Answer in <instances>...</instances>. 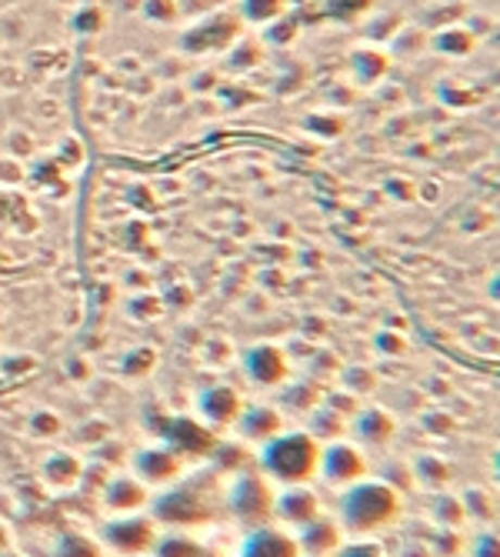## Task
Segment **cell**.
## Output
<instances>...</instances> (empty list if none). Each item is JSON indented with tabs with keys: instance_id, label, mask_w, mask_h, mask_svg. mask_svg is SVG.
<instances>
[{
	"instance_id": "6da1fadb",
	"label": "cell",
	"mask_w": 500,
	"mask_h": 557,
	"mask_svg": "<svg viewBox=\"0 0 500 557\" xmlns=\"http://www.w3.org/2000/svg\"><path fill=\"white\" fill-rule=\"evenodd\" d=\"M217 481L221 478L211 471V474H197V478L167 484L158 497H150V518L167 531L208 528L217 518V504L224 500V491Z\"/></svg>"
},
{
	"instance_id": "7a4b0ae2",
	"label": "cell",
	"mask_w": 500,
	"mask_h": 557,
	"mask_svg": "<svg viewBox=\"0 0 500 557\" xmlns=\"http://www.w3.org/2000/svg\"><path fill=\"white\" fill-rule=\"evenodd\" d=\"M400 500L397 487H390L387 481H358L343 487L340 504H337V524L343 534L350 537H371L384 528H390L400 518Z\"/></svg>"
},
{
	"instance_id": "3957f363",
	"label": "cell",
	"mask_w": 500,
	"mask_h": 557,
	"mask_svg": "<svg viewBox=\"0 0 500 557\" xmlns=\"http://www.w3.org/2000/svg\"><path fill=\"white\" fill-rule=\"evenodd\" d=\"M324 444L311 431H280L258 454V471L271 484H308L317 478Z\"/></svg>"
},
{
	"instance_id": "277c9868",
	"label": "cell",
	"mask_w": 500,
	"mask_h": 557,
	"mask_svg": "<svg viewBox=\"0 0 500 557\" xmlns=\"http://www.w3.org/2000/svg\"><path fill=\"white\" fill-rule=\"evenodd\" d=\"M274 484L261 471H240L224 487V508L237 524L254 531L274 521Z\"/></svg>"
},
{
	"instance_id": "5b68a950",
	"label": "cell",
	"mask_w": 500,
	"mask_h": 557,
	"mask_svg": "<svg viewBox=\"0 0 500 557\" xmlns=\"http://www.w3.org/2000/svg\"><path fill=\"white\" fill-rule=\"evenodd\" d=\"M158 534H161V524L150 515L137 511V515H114L111 521H104L97 541L117 557H147L158 544Z\"/></svg>"
},
{
	"instance_id": "8992f818",
	"label": "cell",
	"mask_w": 500,
	"mask_h": 557,
	"mask_svg": "<svg viewBox=\"0 0 500 557\" xmlns=\"http://www.w3.org/2000/svg\"><path fill=\"white\" fill-rule=\"evenodd\" d=\"M367 471H371V465H367L364 447L350 444V441H343V437H340V441L324 444L317 474H321L327 484H334V487H350V484L364 481V478H367Z\"/></svg>"
},
{
	"instance_id": "52a82bcc",
	"label": "cell",
	"mask_w": 500,
	"mask_h": 557,
	"mask_svg": "<svg viewBox=\"0 0 500 557\" xmlns=\"http://www.w3.org/2000/svg\"><path fill=\"white\" fill-rule=\"evenodd\" d=\"M134 478L143 481L147 487H167L184 478L187 461L171 447V444H147L134 454Z\"/></svg>"
},
{
	"instance_id": "ba28073f",
	"label": "cell",
	"mask_w": 500,
	"mask_h": 557,
	"mask_svg": "<svg viewBox=\"0 0 500 557\" xmlns=\"http://www.w3.org/2000/svg\"><path fill=\"white\" fill-rule=\"evenodd\" d=\"M161 441L171 444L184 461H200L211 458V450L217 447V431L197 418H167V428H161Z\"/></svg>"
},
{
	"instance_id": "9c48e42d",
	"label": "cell",
	"mask_w": 500,
	"mask_h": 557,
	"mask_svg": "<svg viewBox=\"0 0 500 557\" xmlns=\"http://www.w3.org/2000/svg\"><path fill=\"white\" fill-rule=\"evenodd\" d=\"M317 515H321V497L311 484H284L274 494V521H280V528L300 531Z\"/></svg>"
},
{
	"instance_id": "30bf717a",
	"label": "cell",
	"mask_w": 500,
	"mask_h": 557,
	"mask_svg": "<svg viewBox=\"0 0 500 557\" xmlns=\"http://www.w3.org/2000/svg\"><path fill=\"white\" fill-rule=\"evenodd\" d=\"M240 411H243V397L227 384H214L208 391H200L197 397V421H204L214 431L234 428Z\"/></svg>"
},
{
	"instance_id": "8fae6325",
	"label": "cell",
	"mask_w": 500,
	"mask_h": 557,
	"mask_svg": "<svg viewBox=\"0 0 500 557\" xmlns=\"http://www.w3.org/2000/svg\"><path fill=\"white\" fill-rule=\"evenodd\" d=\"M243 371L261 387H280L290 377V361L277 344H258V347L247 350Z\"/></svg>"
},
{
	"instance_id": "7c38bea8",
	"label": "cell",
	"mask_w": 500,
	"mask_h": 557,
	"mask_svg": "<svg viewBox=\"0 0 500 557\" xmlns=\"http://www.w3.org/2000/svg\"><path fill=\"white\" fill-rule=\"evenodd\" d=\"M100 500H104V508L111 515H137L150 504V487L143 481H137L134 474H114L104 484Z\"/></svg>"
},
{
	"instance_id": "4fadbf2b",
	"label": "cell",
	"mask_w": 500,
	"mask_h": 557,
	"mask_svg": "<svg viewBox=\"0 0 500 557\" xmlns=\"http://www.w3.org/2000/svg\"><path fill=\"white\" fill-rule=\"evenodd\" d=\"M297 550L300 557H334L343 544V531L337 524V518H324L317 515L311 524H304L297 534Z\"/></svg>"
},
{
	"instance_id": "5bb4252c",
	"label": "cell",
	"mask_w": 500,
	"mask_h": 557,
	"mask_svg": "<svg viewBox=\"0 0 500 557\" xmlns=\"http://www.w3.org/2000/svg\"><path fill=\"white\" fill-rule=\"evenodd\" d=\"M234 424H237V434L247 444H261L264 447L267 441H274L284 431V414L274 408V404H250V408L240 411V418Z\"/></svg>"
},
{
	"instance_id": "9a60e30c",
	"label": "cell",
	"mask_w": 500,
	"mask_h": 557,
	"mask_svg": "<svg viewBox=\"0 0 500 557\" xmlns=\"http://www.w3.org/2000/svg\"><path fill=\"white\" fill-rule=\"evenodd\" d=\"M240 557H300V550H297V537L287 528L264 524L243 537Z\"/></svg>"
},
{
	"instance_id": "2e32d148",
	"label": "cell",
	"mask_w": 500,
	"mask_h": 557,
	"mask_svg": "<svg viewBox=\"0 0 500 557\" xmlns=\"http://www.w3.org/2000/svg\"><path fill=\"white\" fill-rule=\"evenodd\" d=\"M350 428L367 447H387L397 437V421L384 408H358V414L350 418Z\"/></svg>"
},
{
	"instance_id": "e0dca14e",
	"label": "cell",
	"mask_w": 500,
	"mask_h": 557,
	"mask_svg": "<svg viewBox=\"0 0 500 557\" xmlns=\"http://www.w3.org/2000/svg\"><path fill=\"white\" fill-rule=\"evenodd\" d=\"M40 481L50 491H71L84 481V461L74 450H54L50 458L40 465Z\"/></svg>"
},
{
	"instance_id": "ac0fdd59",
	"label": "cell",
	"mask_w": 500,
	"mask_h": 557,
	"mask_svg": "<svg viewBox=\"0 0 500 557\" xmlns=\"http://www.w3.org/2000/svg\"><path fill=\"white\" fill-rule=\"evenodd\" d=\"M150 557H211V550L190 531H161Z\"/></svg>"
},
{
	"instance_id": "d6986e66",
	"label": "cell",
	"mask_w": 500,
	"mask_h": 557,
	"mask_svg": "<svg viewBox=\"0 0 500 557\" xmlns=\"http://www.w3.org/2000/svg\"><path fill=\"white\" fill-rule=\"evenodd\" d=\"M54 557H104V544L84 531H61Z\"/></svg>"
},
{
	"instance_id": "ffe728a7",
	"label": "cell",
	"mask_w": 500,
	"mask_h": 557,
	"mask_svg": "<svg viewBox=\"0 0 500 557\" xmlns=\"http://www.w3.org/2000/svg\"><path fill=\"white\" fill-rule=\"evenodd\" d=\"M208 461L214 465V474H217V478H234V474L247 471V465H250L247 447H240V444H221V441H217V447L211 450V458H208Z\"/></svg>"
},
{
	"instance_id": "44dd1931",
	"label": "cell",
	"mask_w": 500,
	"mask_h": 557,
	"mask_svg": "<svg viewBox=\"0 0 500 557\" xmlns=\"http://www.w3.org/2000/svg\"><path fill=\"white\" fill-rule=\"evenodd\" d=\"M343 428H347V418H340L337 411H330V408H317V411H314L311 434H314L321 444L340 441V437H343Z\"/></svg>"
},
{
	"instance_id": "7402d4cb",
	"label": "cell",
	"mask_w": 500,
	"mask_h": 557,
	"mask_svg": "<svg viewBox=\"0 0 500 557\" xmlns=\"http://www.w3.org/2000/svg\"><path fill=\"white\" fill-rule=\"evenodd\" d=\"M434 518H437L443 528H461V524H464V518H467V511H464V500H461V497H450V494L437 497Z\"/></svg>"
},
{
	"instance_id": "603a6c76",
	"label": "cell",
	"mask_w": 500,
	"mask_h": 557,
	"mask_svg": "<svg viewBox=\"0 0 500 557\" xmlns=\"http://www.w3.org/2000/svg\"><path fill=\"white\" fill-rule=\"evenodd\" d=\"M417 478H421V484H443L450 478V471L437 458H424L421 468H417Z\"/></svg>"
},
{
	"instance_id": "cb8c5ba5",
	"label": "cell",
	"mask_w": 500,
	"mask_h": 557,
	"mask_svg": "<svg viewBox=\"0 0 500 557\" xmlns=\"http://www.w3.org/2000/svg\"><path fill=\"white\" fill-rule=\"evenodd\" d=\"M334 557H384V550L371 541H354V544H340Z\"/></svg>"
},
{
	"instance_id": "d4e9b609",
	"label": "cell",
	"mask_w": 500,
	"mask_h": 557,
	"mask_svg": "<svg viewBox=\"0 0 500 557\" xmlns=\"http://www.w3.org/2000/svg\"><path fill=\"white\" fill-rule=\"evenodd\" d=\"M30 428L37 437H54V434H61V418L58 414H37L30 421Z\"/></svg>"
},
{
	"instance_id": "484cf974",
	"label": "cell",
	"mask_w": 500,
	"mask_h": 557,
	"mask_svg": "<svg viewBox=\"0 0 500 557\" xmlns=\"http://www.w3.org/2000/svg\"><path fill=\"white\" fill-rule=\"evenodd\" d=\"M471 554L474 557H497V537L487 531V534H477L474 544H471Z\"/></svg>"
},
{
	"instance_id": "4316f807",
	"label": "cell",
	"mask_w": 500,
	"mask_h": 557,
	"mask_svg": "<svg viewBox=\"0 0 500 557\" xmlns=\"http://www.w3.org/2000/svg\"><path fill=\"white\" fill-rule=\"evenodd\" d=\"M11 547V534H8V528L0 524V550H8Z\"/></svg>"
},
{
	"instance_id": "83f0119b",
	"label": "cell",
	"mask_w": 500,
	"mask_h": 557,
	"mask_svg": "<svg viewBox=\"0 0 500 557\" xmlns=\"http://www.w3.org/2000/svg\"><path fill=\"white\" fill-rule=\"evenodd\" d=\"M0 557H21V554H14V550L8 547V550H0Z\"/></svg>"
}]
</instances>
